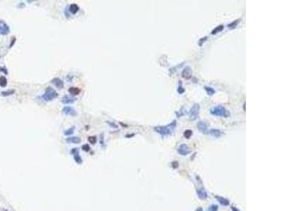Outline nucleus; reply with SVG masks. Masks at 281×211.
<instances>
[{"label": "nucleus", "instance_id": "ddd939ff", "mask_svg": "<svg viewBox=\"0 0 281 211\" xmlns=\"http://www.w3.org/2000/svg\"><path fill=\"white\" fill-rule=\"evenodd\" d=\"M82 149H83L84 151H89V149H90V148H89V146L88 144H84V145L82 146Z\"/></svg>", "mask_w": 281, "mask_h": 211}, {"label": "nucleus", "instance_id": "6e6552de", "mask_svg": "<svg viewBox=\"0 0 281 211\" xmlns=\"http://www.w3.org/2000/svg\"><path fill=\"white\" fill-rule=\"evenodd\" d=\"M78 10H79V7H78L76 4H72V5L70 6V12H71L72 14H76V13L78 11Z\"/></svg>", "mask_w": 281, "mask_h": 211}, {"label": "nucleus", "instance_id": "423d86ee", "mask_svg": "<svg viewBox=\"0 0 281 211\" xmlns=\"http://www.w3.org/2000/svg\"><path fill=\"white\" fill-rule=\"evenodd\" d=\"M74 101H75V98H71V97H70V96H64V97L63 98V100H62V102H63L64 104L72 103H73Z\"/></svg>", "mask_w": 281, "mask_h": 211}, {"label": "nucleus", "instance_id": "1a4fd4ad", "mask_svg": "<svg viewBox=\"0 0 281 211\" xmlns=\"http://www.w3.org/2000/svg\"><path fill=\"white\" fill-rule=\"evenodd\" d=\"M7 84V80L6 79V77L2 76L0 78V85L1 87H5Z\"/></svg>", "mask_w": 281, "mask_h": 211}, {"label": "nucleus", "instance_id": "9d476101", "mask_svg": "<svg viewBox=\"0 0 281 211\" xmlns=\"http://www.w3.org/2000/svg\"><path fill=\"white\" fill-rule=\"evenodd\" d=\"M74 158H75V161L77 163H79V164H81L82 163V158H81V157L79 155V154H75V156H74Z\"/></svg>", "mask_w": 281, "mask_h": 211}, {"label": "nucleus", "instance_id": "f257e3e1", "mask_svg": "<svg viewBox=\"0 0 281 211\" xmlns=\"http://www.w3.org/2000/svg\"><path fill=\"white\" fill-rule=\"evenodd\" d=\"M57 96H58V94L54 89H52L51 87H48L46 89V92H45L44 94L42 96V97L46 101H51V100L56 98Z\"/></svg>", "mask_w": 281, "mask_h": 211}, {"label": "nucleus", "instance_id": "0eeeda50", "mask_svg": "<svg viewBox=\"0 0 281 211\" xmlns=\"http://www.w3.org/2000/svg\"><path fill=\"white\" fill-rule=\"evenodd\" d=\"M69 92L71 94H73V95H77V94H79L80 93V89H79V88H77V87H70V89H69Z\"/></svg>", "mask_w": 281, "mask_h": 211}, {"label": "nucleus", "instance_id": "20e7f679", "mask_svg": "<svg viewBox=\"0 0 281 211\" xmlns=\"http://www.w3.org/2000/svg\"><path fill=\"white\" fill-rule=\"evenodd\" d=\"M51 83L54 84V86H56L57 88H59V89H62V88L63 87V86H64L63 81H62L61 80H60V79H59V78H54V79H53V80H51Z\"/></svg>", "mask_w": 281, "mask_h": 211}, {"label": "nucleus", "instance_id": "f8f14e48", "mask_svg": "<svg viewBox=\"0 0 281 211\" xmlns=\"http://www.w3.org/2000/svg\"><path fill=\"white\" fill-rule=\"evenodd\" d=\"M74 130H75V127H73L72 128H70L69 130H68L67 131H65L64 134H65V135H70V134H72L73 133V132H74Z\"/></svg>", "mask_w": 281, "mask_h": 211}, {"label": "nucleus", "instance_id": "39448f33", "mask_svg": "<svg viewBox=\"0 0 281 211\" xmlns=\"http://www.w3.org/2000/svg\"><path fill=\"white\" fill-rule=\"evenodd\" d=\"M66 141L68 143H72V144H79L80 143L81 139L80 137H76V136H73V137H69L66 139Z\"/></svg>", "mask_w": 281, "mask_h": 211}, {"label": "nucleus", "instance_id": "9b49d317", "mask_svg": "<svg viewBox=\"0 0 281 211\" xmlns=\"http://www.w3.org/2000/svg\"><path fill=\"white\" fill-rule=\"evenodd\" d=\"M88 141H89L91 144H94L96 142V136H89V137L88 138Z\"/></svg>", "mask_w": 281, "mask_h": 211}, {"label": "nucleus", "instance_id": "7ed1b4c3", "mask_svg": "<svg viewBox=\"0 0 281 211\" xmlns=\"http://www.w3.org/2000/svg\"><path fill=\"white\" fill-rule=\"evenodd\" d=\"M63 112L65 115H73V116H75V115H76V112H75V111L74 110V108H71V107H70V106L65 107V108L63 109Z\"/></svg>", "mask_w": 281, "mask_h": 211}, {"label": "nucleus", "instance_id": "f03ea898", "mask_svg": "<svg viewBox=\"0 0 281 211\" xmlns=\"http://www.w3.org/2000/svg\"><path fill=\"white\" fill-rule=\"evenodd\" d=\"M211 113L214 115H221V116H228V112L226 111V108H223L222 106H217L212 109Z\"/></svg>", "mask_w": 281, "mask_h": 211}]
</instances>
